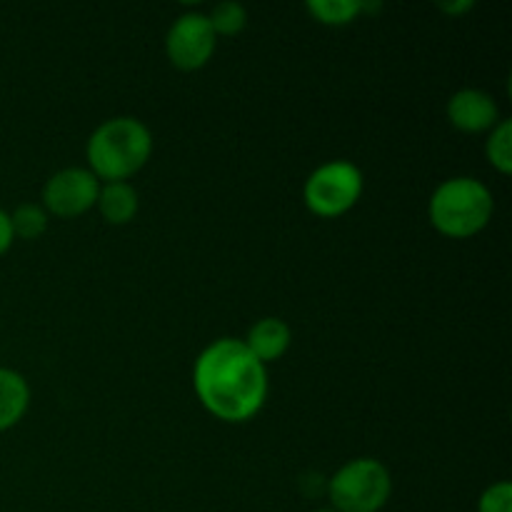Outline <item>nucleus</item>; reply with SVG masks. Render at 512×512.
Wrapping results in <instances>:
<instances>
[{
    "label": "nucleus",
    "mask_w": 512,
    "mask_h": 512,
    "mask_svg": "<svg viewBox=\"0 0 512 512\" xmlns=\"http://www.w3.org/2000/svg\"><path fill=\"white\" fill-rule=\"evenodd\" d=\"M495 213V198L490 188L480 180L460 175L435 188L430 198L428 215L440 235L453 240H465L488 228Z\"/></svg>",
    "instance_id": "obj_3"
},
{
    "label": "nucleus",
    "mask_w": 512,
    "mask_h": 512,
    "mask_svg": "<svg viewBox=\"0 0 512 512\" xmlns=\"http://www.w3.org/2000/svg\"><path fill=\"white\" fill-rule=\"evenodd\" d=\"M470 8H475L473 0H463V3H440V10H445V13L450 15H460Z\"/></svg>",
    "instance_id": "obj_18"
},
{
    "label": "nucleus",
    "mask_w": 512,
    "mask_h": 512,
    "mask_svg": "<svg viewBox=\"0 0 512 512\" xmlns=\"http://www.w3.org/2000/svg\"><path fill=\"white\" fill-rule=\"evenodd\" d=\"M30 385L18 370L0 365V433L15 428L28 413Z\"/></svg>",
    "instance_id": "obj_10"
},
{
    "label": "nucleus",
    "mask_w": 512,
    "mask_h": 512,
    "mask_svg": "<svg viewBox=\"0 0 512 512\" xmlns=\"http://www.w3.org/2000/svg\"><path fill=\"white\" fill-rule=\"evenodd\" d=\"M138 190L123 180V183H100L98 203L95 208L100 210L105 223L110 225H128L138 215Z\"/></svg>",
    "instance_id": "obj_11"
},
{
    "label": "nucleus",
    "mask_w": 512,
    "mask_h": 512,
    "mask_svg": "<svg viewBox=\"0 0 512 512\" xmlns=\"http://www.w3.org/2000/svg\"><path fill=\"white\" fill-rule=\"evenodd\" d=\"M315 512H335L333 508H323V510H315Z\"/></svg>",
    "instance_id": "obj_19"
},
{
    "label": "nucleus",
    "mask_w": 512,
    "mask_h": 512,
    "mask_svg": "<svg viewBox=\"0 0 512 512\" xmlns=\"http://www.w3.org/2000/svg\"><path fill=\"white\" fill-rule=\"evenodd\" d=\"M215 45H218V35L213 33L208 15L203 13H183L165 35L168 60L185 73H193V70L208 65L215 53Z\"/></svg>",
    "instance_id": "obj_7"
},
{
    "label": "nucleus",
    "mask_w": 512,
    "mask_h": 512,
    "mask_svg": "<svg viewBox=\"0 0 512 512\" xmlns=\"http://www.w3.org/2000/svg\"><path fill=\"white\" fill-rule=\"evenodd\" d=\"M485 155H488V163L493 165L500 175L512 173V120L510 118H500V123L490 130L488 140H485Z\"/></svg>",
    "instance_id": "obj_13"
},
{
    "label": "nucleus",
    "mask_w": 512,
    "mask_h": 512,
    "mask_svg": "<svg viewBox=\"0 0 512 512\" xmlns=\"http://www.w3.org/2000/svg\"><path fill=\"white\" fill-rule=\"evenodd\" d=\"M48 223L50 215L38 203H23L10 213L13 235L20 240H38L48 230Z\"/></svg>",
    "instance_id": "obj_14"
},
{
    "label": "nucleus",
    "mask_w": 512,
    "mask_h": 512,
    "mask_svg": "<svg viewBox=\"0 0 512 512\" xmlns=\"http://www.w3.org/2000/svg\"><path fill=\"white\" fill-rule=\"evenodd\" d=\"M363 195V173L350 160H330L308 175L303 185L305 208L320 218H340Z\"/></svg>",
    "instance_id": "obj_5"
},
{
    "label": "nucleus",
    "mask_w": 512,
    "mask_h": 512,
    "mask_svg": "<svg viewBox=\"0 0 512 512\" xmlns=\"http://www.w3.org/2000/svg\"><path fill=\"white\" fill-rule=\"evenodd\" d=\"M193 388L210 415L223 423H245L268 398V368L243 340L220 338L195 360Z\"/></svg>",
    "instance_id": "obj_1"
},
{
    "label": "nucleus",
    "mask_w": 512,
    "mask_h": 512,
    "mask_svg": "<svg viewBox=\"0 0 512 512\" xmlns=\"http://www.w3.org/2000/svg\"><path fill=\"white\" fill-rule=\"evenodd\" d=\"M208 23L215 35H238L248 25V10L235 0H223L208 13Z\"/></svg>",
    "instance_id": "obj_15"
},
{
    "label": "nucleus",
    "mask_w": 512,
    "mask_h": 512,
    "mask_svg": "<svg viewBox=\"0 0 512 512\" xmlns=\"http://www.w3.org/2000/svg\"><path fill=\"white\" fill-rule=\"evenodd\" d=\"M393 495L390 470L375 458H355L328 480L335 512H380Z\"/></svg>",
    "instance_id": "obj_4"
},
{
    "label": "nucleus",
    "mask_w": 512,
    "mask_h": 512,
    "mask_svg": "<svg viewBox=\"0 0 512 512\" xmlns=\"http://www.w3.org/2000/svg\"><path fill=\"white\" fill-rule=\"evenodd\" d=\"M448 120L463 133H490L500 123V110L485 90L463 88L448 100Z\"/></svg>",
    "instance_id": "obj_8"
},
{
    "label": "nucleus",
    "mask_w": 512,
    "mask_h": 512,
    "mask_svg": "<svg viewBox=\"0 0 512 512\" xmlns=\"http://www.w3.org/2000/svg\"><path fill=\"white\" fill-rule=\"evenodd\" d=\"M153 155V133L130 115L110 118L93 130L85 145L88 170L100 183H123L145 168Z\"/></svg>",
    "instance_id": "obj_2"
},
{
    "label": "nucleus",
    "mask_w": 512,
    "mask_h": 512,
    "mask_svg": "<svg viewBox=\"0 0 512 512\" xmlns=\"http://www.w3.org/2000/svg\"><path fill=\"white\" fill-rule=\"evenodd\" d=\"M250 353L268 368L270 363L283 358L293 343V330L280 318H260L253 328L248 330L243 340Z\"/></svg>",
    "instance_id": "obj_9"
},
{
    "label": "nucleus",
    "mask_w": 512,
    "mask_h": 512,
    "mask_svg": "<svg viewBox=\"0 0 512 512\" xmlns=\"http://www.w3.org/2000/svg\"><path fill=\"white\" fill-rule=\"evenodd\" d=\"M305 8L318 23L340 28V25L355 23L363 13H375L383 5L365 3V0H310V3H305Z\"/></svg>",
    "instance_id": "obj_12"
},
{
    "label": "nucleus",
    "mask_w": 512,
    "mask_h": 512,
    "mask_svg": "<svg viewBox=\"0 0 512 512\" xmlns=\"http://www.w3.org/2000/svg\"><path fill=\"white\" fill-rule=\"evenodd\" d=\"M478 512H512V485L508 480L493 483L480 495Z\"/></svg>",
    "instance_id": "obj_16"
},
{
    "label": "nucleus",
    "mask_w": 512,
    "mask_h": 512,
    "mask_svg": "<svg viewBox=\"0 0 512 512\" xmlns=\"http://www.w3.org/2000/svg\"><path fill=\"white\" fill-rule=\"evenodd\" d=\"M13 240L15 235H13V225H10V213H5V210L0 208V255L8 253Z\"/></svg>",
    "instance_id": "obj_17"
},
{
    "label": "nucleus",
    "mask_w": 512,
    "mask_h": 512,
    "mask_svg": "<svg viewBox=\"0 0 512 512\" xmlns=\"http://www.w3.org/2000/svg\"><path fill=\"white\" fill-rule=\"evenodd\" d=\"M100 180L88 168H63L43 185V208L55 218L73 220L95 208Z\"/></svg>",
    "instance_id": "obj_6"
}]
</instances>
